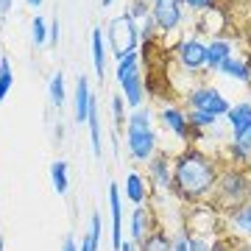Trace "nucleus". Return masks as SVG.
Returning <instances> with one entry per match:
<instances>
[{"label":"nucleus","instance_id":"1","mask_svg":"<svg viewBox=\"0 0 251 251\" xmlns=\"http://www.w3.org/2000/svg\"><path fill=\"white\" fill-rule=\"evenodd\" d=\"M221 162L198 145H184L173 156V196L181 204H204L212 198L221 176Z\"/></svg>","mask_w":251,"mask_h":251},{"label":"nucleus","instance_id":"2","mask_svg":"<svg viewBox=\"0 0 251 251\" xmlns=\"http://www.w3.org/2000/svg\"><path fill=\"white\" fill-rule=\"evenodd\" d=\"M246 201H251V168L224 165L209 204L215 206L218 212H221V218H224V215H229L232 209L243 206Z\"/></svg>","mask_w":251,"mask_h":251},{"label":"nucleus","instance_id":"3","mask_svg":"<svg viewBox=\"0 0 251 251\" xmlns=\"http://www.w3.org/2000/svg\"><path fill=\"white\" fill-rule=\"evenodd\" d=\"M106 48L112 59L120 62L126 59L128 53H137V48H140V34H137V23L128 14H120L109 23L106 28Z\"/></svg>","mask_w":251,"mask_h":251},{"label":"nucleus","instance_id":"4","mask_svg":"<svg viewBox=\"0 0 251 251\" xmlns=\"http://www.w3.org/2000/svg\"><path fill=\"white\" fill-rule=\"evenodd\" d=\"M221 221H224L221 212L209 201H204V204H190L181 212V229L190 234H206V237H212L221 229Z\"/></svg>","mask_w":251,"mask_h":251},{"label":"nucleus","instance_id":"5","mask_svg":"<svg viewBox=\"0 0 251 251\" xmlns=\"http://www.w3.org/2000/svg\"><path fill=\"white\" fill-rule=\"evenodd\" d=\"M184 103H187V109H201V112H209L215 117H226V112L232 109L226 95L212 84H198V87L187 90L184 92Z\"/></svg>","mask_w":251,"mask_h":251},{"label":"nucleus","instance_id":"6","mask_svg":"<svg viewBox=\"0 0 251 251\" xmlns=\"http://www.w3.org/2000/svg\"><path fill=\"white\" fill-rule=\"evenodd\" d=\"M151 20L156 23L159 39L165 42V36H176L184 20V6L179 0H153L151 3Z\"/></svg>","mask_w":251,"mask_h":251},{"label":"nucleus","instance_id":"7","mask_svg":"<svg viewBox=\"0 0 251 251\" xmlns=\"http://www.w3.org/2000/svg\"><path fill=\"white\" fill-rule=\"evenodd\" d=\"M173 59L181 70L190 73H201L206 70V42L201 36H181L179 42L173 45Z\"/></svg>","mask_w":251,"mask_h":251},{"label":"nucleus","instance_id":"8","mask_svg":"<svg viewBox=\"0 0 251 251\" xmlns=\"http://www.w3.org/2000/svg\"><path fill=\"white\" fill-rule=\"evenodd\" d=\"M145 176L151 181V190L156 193H173V156L165 151H156L145 162Z\"/></svg>","mask_w":251,"mask_h":251},{"label":"nucleus","instance_id":"9","mask_svg":"<svg viewBox=\"0 0 251 251\" xmlns=\"http://www.w3.org/2000/svg\"><path fill=\"white\" fill-rule=\"evenodd\" d=\"M126 148L131 159L148 162L153 153L159 151V134L156 128H126Z\"/></svg>","mask_w":251,"mask_h":251},{"label":"nucleus","instance_id":"10","mask_svg":"<svg viewBox=\"0 0 251 251\" xmlns=\"http://www.w3.org/2000/svg\"><path fill=\"white\" fill-rule=\"evenodd\" d=\"M159 123L171 131L181 145H190V123L187 112H181L179 106H162L159 109Z\"/></svg>","mask_w":251,"mask_h":251},{"label":"nucleus","instance_id":"11","mask_svg":"<svg viewBox=\"0 0 251 251\" xmlns=\"http://www.w3.org/2000/svg\"><path fill=\"white\" fill-rule=\"evenodd\" d=\"M109 212H112V249H123V198L117 181H109Z\"/></svg>","mask_w":251,"mask_h":251},{"label":"nucleus","instance_id":"12","mask_svg":"<svg viewBox=\"0 0 251 251\" xmlns=\"http://www.w3.org/2000/svg\"><path fill=\"white\" fill-rule=\"evenodd\" d=\"M153 229H159L156 226V218H153V209L148 204L137 206L134 212H131V221H128V232H131V240L140 246V243L153 232Z\"/></svg>","mask_w":251,"mask_h":251},{"label":"nucleus","instance_id":"13","mask_svg":"<svg viewBox=\"0 0 251 251\" xmlns=\"http://www.w3.org/2000/svg\"><path fill=\"white\" fill-rule=\"evenodd\" d=\"M120 95L126 98V106L128 109H140L145 106V73H131V75H126L120 81Z\"/></svg>","mask_w":251,"mask_h":251},{"label":"nucleus","instance_id":"14","mask_svg":"<svg viewBox=\"0 0 251 251\" xmlns=\"http://www.w3.org/2000/svg\"><path fill=\"white\" fill-rule=\"evenodd\" d=\"M92 98H95V95H92V90H90V78H87V75H78L75 90H73V123H87Z\"/></svg>","mask_w":251,"mask_h":251},{"label":"nucleus","instance_id":"15","mask_svg":"<svg viewBox=\"0 0 251 251\" xmlns=\"http://www.w3.org/2000/svg\"><path fill=\"white\" fill-rule=\"evenodd\" d=\"M229 128H232V140H243V137L251 131V103L243 100V103H234L224 117Z\"/></svg>","mask_w":251,"mask_h":251},{"label":"nucleus","instance_id":"16","mask_svg":"<svg viewBox=\"0 0 251 251\" xmlns=\"http://www.w3.org/2000/svg\"><path fill=\"white\" fill-rule=\"evenodd\" d=\"M126 198H128L134 206L148 204V198H151V181H148L145 173L131 171L128 176H126Z\"/></svg>","mask_w":251,"mask_h":251},{"label":"nucleus","instance_id":"17","mask_svg":"<svg viewBox=\"0 0 251 251\" xmlns=\"http://www.w3.org/2000/svg\"><path fill=\"white\" fill-rule=\"evenodd\" d=\"M234 56V42L226 39V36H218V39H209L206 42V70L209 73H218V67Z\"/></svg>","mask_w":251,"mask_h":251},{"label":"nucleus","instance_id":"18","mask_svg":"<svg viewBox=\"0 0 251 251\" xmlns=\"http://www.w3.org/2000/svg\"><path fill=\"white\" fill-rule=\"evenodd\" d=\"M221 75L226 78H234V81H243V84H251V56H229L221 67H218Z\"/></svg>","mask_w":251,"mask_h":251},{"label":"nucleus","instance_id":"19","mask_svg":"<svg viewBox=\"0 0 251 251\" xmlns=\"http://www.w3.org/2000/svg\"><path fill=\"white\" fill-rule=\"evenodd\" d=\"M226 25V11L224 6H212L209 11H201V20H198V34H212V39H218V36L224 34Z\"/></svg>","mask_w":251,"mask_h":251},{"label":"nucleus","instance_id":"20","mask_svg":"<svg viewBox=\"0 0 251 251\" xmlns=\"http://www.w3.org/2000/svg\"><path fill=\"white\" fill-rule=\"evenodd\" d=\"M90 48H92V64H95V75L100 81L106 78V34H103V28H92L90 34Z\"/></svg>","mask_w":251,"mask_h":251},{"label":"nucleus","instance_id":"21","mask_svg":"<svg viewBox=\"0 0 251 251\" xmlns=\"http://www.w3.org/2000/svg\"><path fill=\"white\" fill-rule=\"evenodd\" d=\"M87 126H90V143H92V153L95 159L103 156V140H100V109H98V98H92L90 103V115H87Z\"/></svg>","mask_w":251,"mask_h":251},{"label":"nucleus","instance_id":"22","mask_svg":"<svg viewBox=\"0 0 251 251\" xmlns=\"http://www.w3.org/2000/svg\"><path fill=\"white\" fill-rule=\"evenodd\" d=\"M224 221L232 224V229L237 234H251V201H246L243 206H237L229 215H224Z\"/></svg>","mask_w":251,"mask_h":251},{"label":"nucleus","instance_id":"23","mask_svg":"<svg viewBox=\"0 0 251 251\" xmlns=\"http://www.w3.org/2000/svg\"><path fill=\"white\" fill-rule=\"evenodd\" d=\"M50 184L59 196H67V190H70V165H67V159H56L50 165Z\"/></svg>","mask_w":251,"mask_h":251},{"label":"nucleus","instance_id":"24","mask_svg":"<svg viewBox=\"0 0 251 251\" xmlns=\"http://www.w3.org/2000/svg\"><path fill=\"white\" fill-rule=\"evenodd\" d=\"M48 98H50V103L56 109L64 106V100H67V78H64L62 70H56L50 75V81H48Z\"/></svg>","mask_w":251,"mask_h":251},{"label":"nucleus","instance_id":"25","mask_svg":"<svg viewBox=\"0 0 251 251\" xmlns=\"http://www.w3.org/2000/svg\"><path fill=\"white\" fill-rule=\"evenodd\" d=\"M137 251H173V237L165 232V229H153V232L137 246Z\"/></svg>","mask_w":251,"mask_h":251},{"label":"nucleus","instance_id":"26","mask_svg":"<svg viewBox=\"0 0 251 251\" xmlns=\"http://www.w3.org/2000/svg\"><path fill=\"white\" fill-rule=\"evenodd\" d=\"M100 226H103L100 215L98 212H92L90 229H87V234H84V240L78 243V251H98V246H100Z\"/></svg>","mask_w":251,"mask_h":251},{"label":"nucleus","instance_id":"27","mask_svg":"<svg viewBox=\"0 0 251 251\" xmlns=\"http://www.w3.org/2000/svg\"><path fill=\"white\" fill-rule=\"evenodd\" d=\"M226 156H229V165H237V168H251V148H249V145L229 140V143H226Z\"/></svg>","mask_w":251,"mask_h":251},{"label":"nucleus","instance_id":"28","mask_svg":"<svg viewBox=\"0 0 251 251\" xmlns=\"http://www.w3.org/2000/svg\"><path fill=\"white\" fill-rule=\"evenodd\" d=\"M115 75H117V84L126 78V75H131V73H140L143 70V62H140V53H128L126 59H120V62H115Z\"/></svg>","mask_w":251,"mask_h":251},{"label":"nucleus","instance_id":"29","mask_svg":"<svg viewBox=\"0 0 251 251\" xmlns=\"http://www.w3.org/2000/svg\"><path fill=\"white\" fill-rule=\"evenodd\" d=\"M14 87V70H11L9 56H0V103L6 100V95Z\"/></svg>","mask_w":251,"mask_h":251},{"label":"nucleus","instance_id":"30","mask_svg":"<svg viewBox=\"0 0 251 251\" xmlns=\"http://www.w3.org/2000/svg\"><path fill=\"white\" fill-rule=\"evenodd\" d=\"M187 123L196 126V128H204V131H209L212 126L221 123V117L209 115V112H201V109H187Z\"/></svg>","mask_w":251,"mask_h":251},{"label":"nucleus","instance_id":"31","mask_svg":"<svg viewBox=\"0 0 251 251\" xmlns=\"http://www.w3.org/2000/svg\"><path fill=\"white\" fill-rule=\"evenodd\" d=\"M126 14L140 25L143 20L151 17V0H131V3H128V9H126Z\"/></svg>","mask_w":251,"mask_h":251},{"label":"nucleus","instance_id":"32","mask_svg":"<svg viewBox=\"0 0 251 251\" xmlns=\"http://www.w3.org/2000/svg\"><path fill=\"white\" fill-rule=\"evenodd\" d=\"M31 39H34L36 48L48 45V20L42 17V14H36V17L31 20Z\"/></svg>","mask_w":251,"mask_h":251},{"label":"nucleus","instance_id":"33","mask_svg":"<svg viewBox=\"0 0 251 251\" xmlns=\"http://www.w3.org/2000/svg\"><path fill=\"white\" fill-rule=\"evenodd\" d=\"M184 232V229H181ZM184 237H187V249L190 251H215V240L212 237H206V234H190L184 232Z\"/></svg>","mask_w":251,"mask_h":251},{"label":"nucleus","instance_id":"34","mask_svg":"<svg viewBox=\"0 0 251 251\" xmlns=\"http://www.w3.org/2000/svg\"><path fill=\"white\" fill-rule=\"evenodd\" d=\"M112 117H115V131L117 128H126V120H128V115H126V98L123 95H112Z\"/></svg>","mask_w":251,"mask_h":251},{"label":"nucleus","instance_id":"35","mask_svg":"<svg viewBox=\"0 0 251 251\" xmlns=\"http://www.w3.org/2000/svg\"><path fill=\"white\" fill-rule=\"evenodd\" d=\"M218 246L224 251H251V243L237 237V234H229V237H218Z\"/></svg>","mask_w":251,"mask_h":251},{"label":"nucleus","instance_id":"36","mask_svg":"<svg viewBox=\"0 0 251 251\" xmlns=\"http://www.w3.org/2000/svg\"><path fill=\"white\" fill-rule=\"evenodd\" d=\"M137 34H140V42H153V39H159V31H156V23L151 17L143 20L140 25H137Z\"/></svg>","mask_w":251,"mask_h":251},{"label":"nucleus","instance_id":"37","mask_svg":"<svg viewBox=\"0 0 251 251\" xmlns=\"http://www.w3.org/2000/svg\"><path fill=\"white\" fill-rule=\"evenodd\" d=\"M181 6H187L190 11H196V14H201V11H209L212 6H218V0H179Z\"/></svg>","mask_w":251,"mask_h":251},{"label":"nucleus","instance_id":"38","mask_svg":"<svg viewBox=\"0 0 251 251\" xmlns=\"http://www.w3.org/2000/svg\"><path fill=\"white\" fill-rule=\"evenodd\" d=\"M59 34H62L59 17H50V23H48V42H50V45H59Z\"/></svg>","mask_w":251,"mask_h":251},{"label":"nucleus","instance_id":"39","mask_svg":"<svg viewBox=\"0 0 251 251\" xmlns=\"http://www.w3.org/2000/svg\"><path fill=\"white\" fill-rule=\"evenodd\" d=\"M173 251H190V249H187V237H184V232H179L176 237H173Z\"/></svg>","mask_w":251,"mask_h":251},{"label":"nucleus","instance_id":"40","mask_svg":"<svg viewBox=\"0 0 251 251\" xmlns=\"http://www.w3.org/2000/svg\"><path fill=\"white\" fill-rule=\"evenodd\" d=\"M62 251H78V243L73 240V234H64V240H62Z\"/></svg>","mask_w":251,"mask_h":251},{"label":"nucleus","instance_id":"41","mask_svg":"<svg viewBox=\"0 0 251 251\" xmlns=\"http://www.w3.org/2000/svg\"><path fill=\"white\" fill-rule=\"evenodd\" d=\"M11 6H14V0H0V20H6V14L11 11Z\"/></svg>","mask_w":251,"mask_h":251},{"label":"nucleus","instance_id":"42","mask_svg":"<svg viewBox=\"0 0 251 251\" xmlns=\"http://www.w3.org/2000/svg\"><path fill=\"white\" fill-rule=\"evenodd\" d=\"M243 42H246V48L251 50V20L246 23V28H243Z\"/></svg>","mask_w":251,"mask_h":251},{"label":"nucleus","instance_id":"43","mask_svg":"<svg viewBox=\"0 0 251 251\" xmlns=\"http://www.w3.org/2000/svg\"><path fill=\"white\" fill-rule=\"evenodd\" d=\"M120 251H137V243L134 240H123V249Z\"/></svg>","mask_w":251,"mask_h":251},{"label":"nucleus","instance_id":"44","mask_svg":"<svg viewBox=\"0 0 251 251\" xmlns=\"http://www.w3.org/2000/svg\"><path fill=\"white\" fill-rule=\"evenodd\" d=\"M234 143H243V145H249V148H251V131H249L246 137H243V140H234Z\"/></svg>","mask_w":251,"mask_h":251},{"label":"nucleus","instance_id":"45","mask_svg":"<svg viewBox=\"0 0 251 251\" xmlns=\"http://www.w3.org/2000/svg\"><path fill=\"white\" fill-rule=\"evenodd\" d=\"M25 3H28V6H34V9H36V6H42L45 0H25Z\"/></svg>","mask_w":251,"mask_h":251},{"label":"nucleus","instance_id":"46","mask_svg":"<svg viewBox=\"0 0 251 251\" xmlns=\"http://www.w3.org/2000/svg\"><path fill=\"white\" fill-rule=\"evenodd\" d=\"M112 3H115V0H100V6H103V9H106V6H112Z\"/></svg>","mask_w":251,"mask_h":251},{"label":"nucleus","instance_id":"47","mask_svg":"<svg viewBox=\"0 0 251 251\" xmlns=\"http://www.w3.org/2000/svg\"><path fill=\"white\" fill-rule=\"evenodd\" d=\"M0 251H6V243H3V237H0Z\"/></svg>","mask_w":251,"mask_h":251},{"label":"nucleus","instance_id":"48","mask_svg":"<svg viewBox=\"0 0 251 251\" xmlns=\"http://www.w3.org/2000/svg\"><path fill=\"white\" fill-rule=\"evenodd\" d=\"M215 251H224V249H221V246H218V240H215Z\"/></svg>","mask_w":251,"mask_h":251},{"label":"nucleus","instance_id":"49","mask_svg":"<svg viewBox=\"0 0 251 251\" xmlns=\"http://www.w3.org/2000/svg\"><path fill=\"white\" fill-rule=\"evenodd\" d=\"M0 56H3V53H0Z\"/></svg>","mask_w":251,"mask_h":251},{"label":"nucleus","instance_id":"50","mask_svg":"<svg viewBox=\"0 0 251 251\" xmlns=\"http://www.w3.org/2000/svg\"><path fill=\"white\" fill-rule=\"evenodd\" d=\"M151 3H153V0H151Z\"/></svg>","mask_w":251,"mask_h":251}]
</instances>
